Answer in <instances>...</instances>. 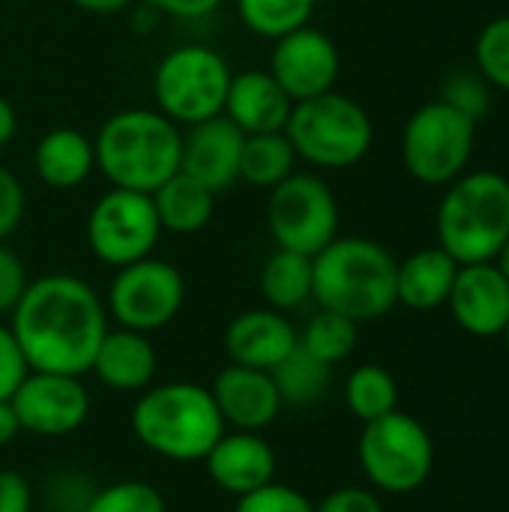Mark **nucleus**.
<instances>
[{
  "instance_id": "1",
  "label": "nucleus",
  "mask_w": 509,
  "mask_h": 512,
  "mask_svg": "<svg viewBox=\"0 0 509 512\" xmlns=\"http://www.w3.org/2000/svg\"><path fill=\"white\" fill-rule=\"evenodd\" d=\"M9 327L33 372L87 375L108 333V309L90 282L72 273L30 279Z\"/></svg>"
},
{
  "instance_id": "2",
  "label": "nucleus",
  "mask_w": 509,
  "mask_h": 512,
  "mask_svg": "<svg viewBox=\"0 0 509 512\" xmlns=\"http://www.w3.org/2000/svg\"><path fill=\"white\" fill-rule=\"evenodd\" d=\"M183 129L159 108H123L93 135L96 171L117 189L153 195L180 171Z\"/></svg>"
},
{
  "instance_id": "3",
  "label": "nucleus",
  "mask_w": 509,
  "mask_h": 512,
  "mask_svg": "<svg viewBox=\"0 0 509 512\" xmlns=\"http://www.w3.org/2000/svg\"><path fill=\"white\" fill-rule=\"evenodd\" d=\"M399 261L369 237H336L312 258V300L357 324L384 318L396 300Z\"/></svg>"
},
{
  "instance_id": "4",
  "label": "nucleus",
  "mask_w": 509,
  "mask_h": 512,
  "mask_svg": "<svg viewBox=\"0 0 509 512\" xmlns=\"http://www.w3.org/2000/svg\"><path fill=\"white\" fill-rule=\"evenodd\" d=\"M135 438L171 462H201L225 435L222 414L207 387L174 381L147 387L132 408Z\"/></svg>"
},
{
  "instance_id": "5",
  "label": "nucleus",
  "mask_w": 509,
  "mask_h": 512,
  "mask_svg": "<svg viewBox=\"0 0 509 512\" xmlns=\"http://www.w3.org/2000/svg\"><path fill=\"white\" fill-rule=\"evenodd\" d=\"M438 246L456 264L495 261L509 237V180L495 171L456 177L435 216Z\"/></svg>"
},
{
  "instance_id": "6",
  "label": "nucleus",
  "mask_w": 509,
  "mask_h": 512,
  "mask_svg": "<svg viewBox=\"0 0 509 512\" xmlns=\"http://www.w3.org/2000/svg\"><path fill=\"white\" fill-rule=\"evenodd\" d=\"M285 135L297 159L321 171H345L363 162L375 141L369 111L345 93H321L294 102Z\"/></svg>"
},
{
  "instance_id": "7",
  "label": "nucleus",
  "mask_w": 509,
  "mask_h": 512,
  "mask_svg": "<svg viewBox=\"0 0 509 512\" xmlns=\"http://www.w3.org/2000/svg\"><path fill=\"white\" fill-rule=\"evenodd\" d=\"M228 60L210 45H177L153 69L156 108L180 129L219 117L231 84Z\"/></svg>"
},
{
  "instance_id": "8",
  "label": "nucleus",
  "mask_w": 509,
  "mask_h": 512,
  "mask_svg": "<svg viewBox=\"0 0 509 512\" xmlns=\"http://www.w3.org/2000/svg\"><path fill=\"white\" fill-rule=\"evenodd\" d=\"M477 144V120L435 99L420 105L402 132V162L417 183L450 186L468 171Z\"/></svg>"
},
{
  "instance_id": "9",
  "label": "nucleus",
  "mask_w": 509,
  "mask_h": 512,
  "mask_svg": "<svg viewBox=\"0 0 509 512\" xmlns=\"http://www.w3.org/2000/svg\"><path fill=\"white\" fill-rule=\"evenodd\" d=\"M357 453L369 483L390 495L417 492L435 468V444L429 432L399 408L363 423Z\"/></svg>"
},
{
  "instance_id": "10",
  "label": "nucleus",
  "mask_w": 509,
  "mask_h": 512,
  "mask_svg": "<svg viewBox=\"0 0 509 512\" xmlns=\"http://www.w3.org/2000/svg\"><path fill=\"white\" fill-rule=\"evenodd\" d=\"M267 228L276 249L315 258L339 237V201L312 171H294L267 192Z\"/></svg>"
},
{
  "instance_id": "11",
  "label": "nucleus",
  "mask_w": 509,
  "mask_h": 512,
  "mask_svg": "<svg viewBox=\"0 0 509 512\" xmlns=\"http://www.w3.org/2000/svg\"><path fill=\"white\" fill-rule=\"evenodd\" d=\"M84 237L93 258L114 270L150 258L162 237L153 198L111 186L93 201L84 222Z\"/></svg>"
},
{
  "instance_id": "12",
  "label": "nucleus",
  "mask_w": 509,
  "mask_h": 512,
  "mask_svg": "<svg viewBox=\"0 0 509 512\" xmlns=\"http://www.w3.org/2000/svg\"><path fill=\"white\" fill-rule=\"evenodd\" d=\"M183 300H186L183 273L171 261L150 255L114 273L105 294V309L108 318L117 321V327L150 336L168 327L180 315Z\"/></svg>"
},
{
  "instance_id": "13",
  "label": "nucleus",
  "mask_w": 509,
  "mask_h": 512,
  "mask_svg": "<svg viewBox=\"0 0 509 512\" xmlns=\"http://www.w3.org/2000/svg\"><path fill=\"white\" fill-rule=\"evenodd\" d=\"M9 402H12L21 432L42 435V438L72 435L90 417L87 387L75 375L30 369Z\"/></svg>"
},
{
  "instance_id": "14",
  "label": "nucleus",
  "mask_w": 509,
  "mask_h": 512,
  "mask_svg": "<svg viewBox=\"0 0 509 512\" xmlns=\"http://www.w3.org/2000/svg\"><path fill=\"white\" fill-rule=\"evenodd\" d=\"M267 69L291 96V102H303L336 90L342 57L336 42L324 30L306 24L300 30L273 39Z\"/></svg>"
},
{
  "instance_id": "15",
  "label": "nucleus",
  "mask_w": 509,
  "mask_h": 512,
  "mask_svg": "<svg viewBox=\"0 0 509 512\" xmlns=\"http://www.w3.org/2000/svg\"><path fill=\"white\" fill-rule=\"evenodd\" d=\"M243 141L246 135L225 114L186 126L180 147V171L222 195L240 180Z\"/></svg>"
},
{
  "instance_id": "16",
  "label": "nucleus",
  "mask_w": 509,
  "mask_h": 512,
  "mask_svg": "<svg viewBox=\"0 0 509 512\" xmlns=\"http://www.w3.org/2000/svg\"><path fill=\"white\" fill-rule=\"evenodd\" d=\"M447 306L465 333L477 339L501 336L509 324V282L495 261L462 264Z\"/></svg>"
},
{
  "instance_id": "17",
  "label": "nucleus",
  "mask_w": 509,
  "mask_h": 512,
  "mask_svg": "<svg viewBox=\"0 0 509 512\" xmlns=\"http://www.w3.org/2000/svg\"><path fill=\"white\" fill-rule=\"evenodd\" d=\"M210 396L222 414L225 429L237 432H264L282 411L279 390L270 372L249 369V366H225L210 387Z\"/></svg>"
},
{
  "instance_id": "18",
  "label": "nucleus",
  "mask_w": 509,
  "mask_h": 512,
  "mask_svg": "<svg viewBox=\"0 0 509 512\" xmlns=\"http://www.w3.org/2000/svg\"><path fill=\"white\" fill-rule=\"evenodd\" d=\"M201 462L207 465L210 480L234 498L276 480V453L261 432H225Z\"/></svg>"
},
{
  "instance_id": "19",
  "label": "nucleus",
  "mask_w": 509,
  "mask_h": 512,
  "mask_svg": "<svg viewBox=\"0 0 509 512\" xmlns=\"http://www.w3.org/2000/svg\"><path fill=\"white\" fill-rule=\"evenodd\" d=\"M297 348V327L285 312L270 306L240 312L225 330V351L231 363L273 372Z\"/></svg>"
},
{
  "instance_id": "20",
  "label": "nucleus",
  "mask_w": 509,
  "mask_h": 512,
  "mask_svg": "<svg viewBox=\"0 0 509 512\" xmlns=\"http://www.w3.org/2000/svg\"><path fill=\"white\" fill-rule=\"evenodd\" d=\"M291 108H294L291 96L270 75V69H246L231 75L222 114L243 135H261V132H285Z\"/></svg>"
},
{
  "instance_id": "21",
  "label": "nucleus",
  "mask_w": 509,
  "mask_h": 512,
  "mask_svg": "<svg viewBox=\"0 0 509 512\" xmlns=\"http://www.w3.org/2000/svg\"><path fill=\"white\" fill-rule=\"evenodd\" d=\"M156 348L147 333L117 327L102 336L90 372L117 393H144L156 378Z\"/></svg>"
},
{
  "instance_id": "22",
  "label": "nucleus",
  "mask_w": 509,
  "mask_h": 512,
  "mask_svg": "<svg viewBox=\"0 0 509 512\" xmlns=\"http://www.w3.org/2000/svg\"><path fill=\"white\" fill-rule=\"evenodd\" d=\"M33 171L48 189H78L96 171L93 138L72 126L48 129L33 147Z\"/></svg>"
},
{
  "instance_id": "23",
  "label": "nucleus",
  "mask_w": 509,
  "mask_h": 512,
  "mask_svg": "<svg viewBox=\"0 0 509 512\" xmlns=\"http://www.w3.org/2000/svg\"><path fill=\"white\" fill-rule=\"evenodd\" d=\"M459 267L462 264H456L441 246L408 255L396 270V300L414 312H432L444 306Z\"/></svg>"
},
{
  "instance_id": "24",
  "label": "nucleus",
  "mask_w": 509,
  "mask_h": 512,
  "mask_svg": "<svg viewBox=\"0 0 509 512\" xmlns=\"http://www.w3.org/2000/svg\"><path fill=\"white\" fill-rule=\"evenodd\" d=\"M150 198H153L162 231L189 237V234H198L210 225L219 195L213 189H207L204 183H198L195 177L177 171Z\"/></svg>"
},
{
  "instance_id": "25",
  "label": "nucleus",
  "mask_w": 509,
  "mask_h": 512,
  "mask_svg": "<svg viewBox=\"0 0 509 512\" xmlns=\"http://www.w3.org/2000/svg\"><path fill=\"white\" fill-rule=\"evenodd\" d=\"M264 303L276 312H294L312 300V258L288 249H276L258 276Z\"/></svg>"
},
{
  "instance_id": "26",
  "label": "nucleus",
  "mask_w": 509,
  "mask_h": 512,
  "mask_svg": "<svg viewBox=\"0 0 509 512\" xmlns=\"http://www.w3.org/2000/svg\"><path fill=\"white\" fill-rule=\"evenodd\" d=\"M297 150L288 141L285 132H261L246 135L243 156H240V180L252 189L270 192L282 180H288L297 171Z\"/></svg>"
},
{
  "instance_id": "27",
  "label": "nucleus",
  "mask_w": 509,
  "mask_h": 512,
  "mask_svg": "<svg viewBox=\"0 0 509 512\" xmlns=\"http://www.w3.org/2000/svg\"><path fill=\"white\" fill-rule=\"evenodd\" d=\"M330 369L327 363L315 360L309 351H303L300 345L270 372L273 375V384L279 390V399H282V408L291 405V408H309L315 402H321V396L327 393L330 387Z\"/></svg>"
},
{
  "instance_id": "28",
  "label": "nucleus",
  "mask_w": 509,
  "mask_h": 512,
  "mask_svg": "<svg viewBox=\"0 0 509 512\" xmlns=\"http://www.w3.org/2000/svg\"><path fill=\"white\" fill-rule=\"evenodd\" d=\"M357 339H360V324L330 309H318L306 321L303 333H297V345L327 366L345 363L354 354Z\"/></svg>"
},
{
  "instance_id": "29",
  "label": "nucleus",
  "mask_w": 509,
  "mask_h": 512,
  "mask_svg": "<svg viewBox=\"0 0 509 512\" xmlns=\"http://www.w3.org/2000/svg\"><path fill=\"white\" fill-rule=\"evenodd\" d=\"M345 405L357 420L372 423V420L396 411L399 384L384 366H375V363L357 366L345 381Z\"/></svg>"
},
{
  "instance_id": "30",
  "label": "nucleus",
  "mask_w": 509,
  "mask_h": 512,
  "mask_svg": "<svg viewBox=\"0 0 509 512\" xmlns=\"http://www.w3.org/2000/svg\"><path fill=\"white\" fill-rule=\"evenodd\" d=\"M246 30L261 39H279L312 21L318 0H234Z\"/></svg>"
},
{
  "instance_id": "31",
  "label": "nucleus",
  "mask_w": 509,
  "mask_h": 512,
  "mask_svg": "<svg viewBox=\"0 0 509 512\" xmlns=\"http://www.w3.org/2000/svg\"><path fill=\"white\" fill-rule=\"evenodd\" d=\"M81 512H168L162 492L141 480H120L93 492Z\"/></svg>"
},
{
  "instance_id": "32",
  "label": "nucleus",
  "mask_w": 509,
  "mask_h": 512,
  "mask_svg": "<svg viewBox=\"0 0 509 512\" xmlns=\"http://www.w3.org/2000/svg\"><path fill=\"white\" fill-rule=\"evenodd\" d=\"M474 60H477V72L492 87L509 93V15L492 18L480 30L477 48H474Z\"/></svg>"
},
{
  "instance_id": "33",
  "label": "nucleus",
  "mask_w": 509,
  "mask_h": 512,
  "mask_svg": "<svg viewBox=\"0 0 509 512\" xmlns=\"http://www.w3.org/2000/svg\"><path fill=\"white\" fill-rule=\"evenodd\" d=\"M441 102H447L450 108H456L471 120H480L492 105V84L480 72L456 69L453 75H447L441 87Z\"/></svg>"
},
{
  "instance_id": "34",
  "label": "nucleus",
  "mask_w": 509,
  "mask_h": 512,
  "mask_svg": "<svg viewBox=\"0 0 509 512\" xmlns=\"http://www.w3.org/2000/svg\"><path fill=\"white\" fill-rule=\"evenodd\" d=\"M234 512H315V504L294 486L267 483L243 498H237Z\"/></svg>"
},
{
  "instance_id": "35",
  "label": "nucleus",
  "mask_w": 509,
  "mask_h": 512,
  "mask_svg": "<svg viewBox=\"0 0 509 512\" xmlns=\"http://www.w3.org/2000/svg\"><path fill=\"white\" fill-rule=\"evenodd\" d=\"M30 372L21 345L12 333L9 324L0 321V399H12V393L18 390V384L24 381V375Z\"/></svg>"
},
{
  "instance_id": "36",
  "label": "nucleus",
  "mask_w": 509,
  "mask_h": 512,
  "mask_svg": "<svg viewBox=\"0 0 509 512\" xmlns=\"http://www.w3.org/2000/svg\"><path fill=\"white\" fill-rule=\"evenodd\" d=\"M27 210V192L18 174L0 165V243L21 225Z\"/></svg>"
},
{
  "instance_id": "37",
  "label": "nucleus",
  "mask_w": 509,
  "mask_h": 512,
  "mask_svg": "<svg viewBox=\"0 0 509 512\" xmlns=\"http://www.w3.org/2000/svg\"><path fill=\"white\" fill-rule=\"evenodd\" d=\"M27 282L30 279H27L24 261L6 243H0V318L3 315H12V309L21 300Z\"/></svg>"
},
{
  "instance_id": "38",
  "label": "nucleus",
  "mask_w": 509,
  "mask_h": 512,
  "mask_svg": "<svg viewBox=\"0 0 509 512\" xmlns=\"http://www.w3.org/2000/svg\"><path fill=\"white\" fill-rule=\"evenodd\" d=\"M315 512H384V507L375 492L360 489V486H345V489L330 492L315 507Z\"/></svg>"
},
{
  "instance_id": "39",
  "label": "nucleus",
  "mask_w": 509,
  "mask_h": 512,
  "mask_svg": "<svg viewBox=\"0 0 509 512\" xmlns=\"http://www.w3.org/2000/svg\"><path fill=\"white\" fill-rule=\"evenodd\" d=\"M141 3H147L150 9H156L162 15L180 18V21H198V18L213 15L225 0H141Z\"/></svg>"
},
{
  "instance_id": "40",
  "label": "nucleus",
  "mask_w": 509,
  "mask_h": 512,
  "mask_svg": "<svg viewBox=\"0 0 509 512\" xmlns=\"http://www.w3.org/2000/svg\"><path fill=\"white\" fill-rule=\"evenodd\" d=\"M33 492L30 483L15 471H0V512H30Z\"/></svg>"
},
{
  "instance_id": "41",
  "label": "nucleus",
  "mask_w": 509,
  "mask_h": 512,
  "mask_svg": "<svg viewBox=\"0 0 509 512\" xmlns=\"http://www.w3.org/2000/svg\"><path fill=\"white\" fill-rule=\"evenodd\" d=\"M69 3L81 12H90V15H120L135 0H69Z\"/></svg>"
},
{
  "instance_id": "42",
  "label": "nucleus",
  "mask_w": 509,
  "mask_h": 512,
  "mask_svg": "<svg viewBox=\"0 0 509 512\" xmlns=\"http://www.w3.org/2000/svg\"><path fill=\"white\" fill-rule=\"evenodd\" d=\"M15 132H18V114L12 108V102L0 93V153L12 144Z\"/></svg>"
},
{
  "instance_id": "43",
  "label": "nucleus",
  "mask_w": 509,
  "mask_h": 512,
  "mask_svg": "<svg viewBox=\"0 0 509 512\" xmlns=\"http://www.w3.org/2000/svg\"><path fill=\"white\" fill-rule=\"evenodd\" d=\"M18 432H21V426H18V417L12 411V402L9 399H0V450L6 444H12L18 438Z\"/></svg>"
},
{
  "instance_id": "44",
  "label": "nucleus",
  "mask_w": 509,
  "mask_h": 512,
  "mask_svg": "<svg viewBox=\"0 0 509 512\" xmlns=\"http://www.w3.org/2000/svg\"><path fill=\"white\" fill-rule=\"evenodd\" d=\"M495 267H498V270L504 273V279L509 282V237H507V243L501 246V252L495 255Z\"/></svg>"
},
{
  "instance_id": "45",
  "label": "nucleus",
  "mask_w": 509,
  "mask_h": 512,
  "mask_svg": "<svg viewBox=\"0 0 509 512\" xmlns=\"http://www.w3.org/2000/svg\"><path fill=\"white\" fill-rule=\"evenodd\" d=\"M501 336H504V342H507V351H509V324L504 327V333H501Z\"/></svg>"
}]
</instances>
